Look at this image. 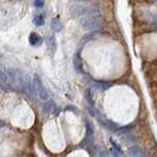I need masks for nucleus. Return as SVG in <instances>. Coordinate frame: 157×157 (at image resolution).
<instances>
[{
    "mask_svg": "<svg viewBox=\"0 0 157 157\" xmlns=\"http://www.w3.org/2000/svg\"><path fill=\"white\" fill-rule=\"evenodd\" d=\"M69 14L72 17H98L101 15L100 9L96 7H87L82 5L73 4L69 8Z\"/></svg>",
    "mask_w": 157,
    "mask_h": 157,
    "instance_id": "1",
    "label": "nucleus"
},
{
    "mask_svg": "<svg viewBox=\"0 0 157 157\" xmlns=\"http://www.w3.org/2000/svg\"><path fill=\"white\" fill-rule=\"evenodd\" d=\"M80 25L86 31H98L104 27V21L100 18H89L84 17L80 20Z\"/></svg>",
    "mask_w": 157,
    "mask_h": 157,
    "instance_id": "2",
    "label": "nucleus"
},
{
    "mask_svg": "<svg viewBox=\"0 0 157 157\" xmlns=\"http://www.w3.org/2000/svg\"><path fill=\"white\" fill-rule=\"evenodd\" d=\"M73 66H74L75 71L77 73H83V66H82V60L79 53H76L73 56Z\"/></svg>",
    "mask_w": 157,
    "mask_h": 157,
    "instance_id": "3",
    "label": "nucleus"
},
{
    "mask_svg": "<svg viewBox=\"0 0 157 157\" xmlns=\"http://www.w3.org/2000/svg\"><path fill=\"white\" fill-rule=\"evenodd\" d=\"M43 38L38 35L37 33H31L29 36V43L31 45H34V47H39L43 44Z\"/></svg>",
    "mask_w": 157,
    "mask_h": 157,
    "instance_id": "4",
    "label": "nucleus"
},
{
    "mask_svg": "<svg viewBox=\"0 0 157 157\" xmlns=\"http://www.w3.org/2000/svg\"><path fill=\"white\" fill-rule=\"evenodd\" d=\"M53 110H55V104L53 101H48L45 102L44 105H43V113L48 115L50 112H53Z\"/></svg>",
    "mask_w": 157,
    "mask_h": 157,
    "instance_id": "5",
    "label": "nucleus"
},
{
    "mask_svg": "<svg viewBox=\"0 0 157 157\" xmlns=\"http://www.w3.org/2000/svg\"><path fill=\"white\" fill-rule=\"evenodd\" d=\"M92 84L95 86L96 88L98 89H101V90H106L111 86L110 83L108 82H103V81H96V80H93L92 79Z\"/></svg>",
    "mask_w": 157,
    "mask_h": 157,
    "instance_id": "6",
    "label": "nucleus"
},
{
    "mask_svg": "<svg viewBox=\"0 0 157 157\" xmlns=\"http://www.w3.org/2000/svg\"><path fill=\"white\" fill-rule=\"evenodd\" d=\"M50 27H51V29H53V31H55V33L61 31V29H62V25H61L60 21H59V19H58V18L53 19V20L51 21Z\"/></svg>",
    "mask_w": 157,
    "mask_h": 157,
    "instance_id": "7",
    "label": "nucleus"
},
{
    "mask_svg": "<svg viewBox=\"0 0 157 157\" xmlns=\"http://www.w3.org/2000/svg\"><path fill=\"white\" fill-rule=\"evenodd\" d=\"M33 82H34L35 86H36L37 90H40V89L43 87V83H42V80H40V77L37 74V73H35L34 74Z\"/></svg>",
    "mask_w": 157,
    "mask_h": 157,
    "instance_id": "8",
    "label": "nucleus"
},
{
    "mask_svg": "<svg viewBox=\"0 0 157 157\" xmlns=\"http://www.w3.org/2000/svg\"><path fill=\"white\" fill-rule=\"evenodd\" d=\"M33 22H34V24H35V25H36L37 27H42V26H44L45 23L44 17H43V16H40V15L36 16V17L33 19Z\"/></svg>",
    "mask_w": 157,
    "mask_h": 157,
    "instance_id": "9",
    "label": "nucleus"
},
{
    "mask_svg": "<svg viewBox=\"0 0 157 157\" xmlns=\"http://www.w3.org/2000/svg\"><path fill=\"white\" fill-rule=\"evenodd\" d=\"M129 154H131V156H141L142 155L140 148L139 147V146H136V145L132 146L131 149H129Z\"/></svg>",
    "mask_w": 157,
    "mask_h": 157,
    "instance_id": "10",
    "label": "nucleus"
},
{
    "mask_svg": "<svg viewBox=\"0 0 157 157\" xmlns=\"http://www.w3.org/2000/svg\"><path fill=\"white\" fill-rule=\"evenodd\" d=\"M39 96H40V98L42 100H44V101L48 100V93L47 89H45L44 86L39 90Z\"/></svg>",
    "mask_w": 157,
    "mask_h": 157,
    "instance_id": "11",
    "label": "nucleus"
},
{
    "mask_svg": "<svg viewBox=\"0 0 157 157\" xmlns=\"http://www.w3.org/2000/svg\"><path fill=\"white\" fill-rule=\"evenodd\" d=\"M134 124H129V126H123V128H120V129H117L116 131L118 132H121V134H128L129 131H131L132 129H134Z\"/></svg>",
    "mask_w": 157,
    "mask_h": 157,
    "instance_id": "12",
    "label": "nucleus"
},
{
    "mask_svg": "<svg viewBox=\"0 0 157 157\" xmlns=\"http://www.w3.org/2000/svg\"><path fill=\"white\" fill-rule=\"evenodd\" d=\"M86 100H87L88 104L90 105V106H93V100H92V96H91V90L90 89H88V90H86Z\"/></svg>",
    "mask_w": 157,
    "mask_h": 157,
    "instance_id": "13",
    "label": "nucleus"
},
{
    "mask_svg": "<svg viewBox=\"0 0 157 157\" xmlns=\"http://www.w3.org/2000/svg\"><path fill=\"white\" fill-rule=\"evenodd\" d=\"M8 81V76L7 74L5 73L4 71H2L1 69H0V82H7Z\"/></svg>",
    "mask_w": 157,
    "mask_h": 157,
    "instance_id": "14",
    "label": "nucleus"
},
{
    "mask_svg": "<svg viewBox=\"0 0 157 157\" xmlns=\"http://www.w3.org/2000/svg\"><path fill=\"white\" fill-rule=\"evenodd\" d=\"M111 143H112V145L114 146V148H115V149H116V150H117V151H119V152H120L121 154H123V150H121V146H120V145H119V144H118V143L115 141V140H114V139H111Z\"/></svg>",
    "mask_w": 157,
    "mask_h": 157,
    "instance_id": "15",
    "label": "nucleus"
},
{
    "mask_svg": "<svg viewBox=\"0 0 157 157\" xmlns=\"http://www.w3.org/2000/svg\"><path fill=\"white\" fill-rule=\"evenodd\" d=\"M98 153L100 156H109V152L105 147H100L98 149Z\"/></svg>",
    "mask_w": 157,
    "mask_h": 157,
    "instance_id": "16",
    "label": "nucleus"
},
{
    "mask_svg": "<svg viewBox=\"0 0 157 157\" xmlns=\"http://www.w3.org/2000/svg\"><path fill=\"white\" fill-rule=\"evenodd\" d=\"M34 5L38 8H42L45 5V0H35Z\"/></svg>",
    "mask_w": 157,
    "mask_h": 157,
    "instance_id": "17",
    "label": "nucleus"
},
{
    "mask_svg": "<svg viewBox=\"0 0 157 157\" xmlns=\"http://www.w3.org/2000/svg\"><path fill=\"white\" fill-rule=\"evenodd\" d=\"M75 1H78V2H89V1H92V0H75Z\"/></svg>",
    "mask_w": 157,
    "mask_h": 157,
    "instance_id": "18",
    "label": "nucleus"
},
{
    "mask_svg": "<svg viewBox=\"0 0 157 157\" xmlns=\"http://www.w3.org/2000/svg\"><path fill=\"white\" fill-rule=\"evenodd\" d=\"M153 1H154V2H155V1H156V0H153Z\"/></svg>",
    "mask_w": 157,
    "mask_h": 157,
    "instance_id": "19",
    "label": "nucleus"
}]
</instances>
